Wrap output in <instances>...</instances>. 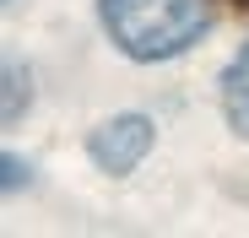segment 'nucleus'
<instances>
[{
  "instance_id": "4",
  "label": "nucleus",
  "mask_w": 249,
  "mask_h": 238,
  "mask_svg": "<svg viewBox=\"0 0 249 238\" xmlns=\"http://www.w3.org/2000/svg\"><path fill=\"white\" fill-rule=\"evenodd\" d=\"M17 114H22V65L11 60L6 65V125H17Z\"/></svg>"
},
{
  "instance_id": "2",
  "label": "nucleus",
  "mask_w": 249,
  "mask_h": 238,
  "mask_svg": "<svg viewBox=\"0 0 249 238\" xmlns=\"http://www.w3.org/2000/svg\"><path fill=\"white\" fill-rule=\"evenodd\" d=\"M152 141H157V130H152L146 114H114V119H103V125L87 136V157H92L103 173L119 179V173H136L146 163Z\"/></svg>"
},
{
  "instance_id": "1",
  "label": "nucleus",
  "mask_w": 249,
  "mask_h": 238,
  "mask_svg": "<svg viewBox=\"0 0 249 238\" xmlns=\"http://www.w3.org/2000/svg\"><path fill=\"white\" fill-rule=\"evenodd\" d=\"M103 33L130 54V60H174L200 33L212 27V6L206 0H98Z\"/></svg>"
},
{
  "instance_id": "5",
  "label": "nucleus",
  "mask_w": 249,
  "mask_h": 238,
  "mask_svg": "<svg viewBox=\"0 0 249 238\" xmlns=\"http://www.w3.org/2000/svg\"><path fill=\"white\" fill-rule=\"evenodd\" d=\"M17 184H22V157L6 152V189H17Z\"/></svg>"
},
{
  "instance_id": "3",
  "label": "nucleus",
  "mask_w": 249,
  "mask_h": 238,
  "mask_svg": "<svg viewBox=\"0 0 249 238\" xmlns=\"http://www.w3.org/2000/svg\"><path fill=\"white\" fill-rule=\"evenodd\" d=\"M222 114L238 136H249V44L233 54V65L222 70Z\"/></svg>"
}]
</instances>
